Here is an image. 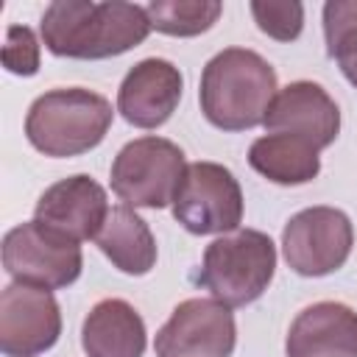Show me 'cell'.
<instances>
[{"instance_id":"obj_1","label":"cell","mask_w":357,"mask_h":357,"mask_svg":"<svg viewBox=\"0 0 357 357\" xmlns=\"http://www.w3.org/2000/svg\"><path fill=\"white\" fill-rule=\"evenodd\" d=\"M45 47L59 59H112L142 45L151 33L148 11L137 3L53 0L39 22Z\"/></svg>"},{"instance_id":"obj_2","label":"cell","mask_w":357,"mask_h":357,"mask_svg":"<svg viewBox=\"0 0 357 357\" xmlns=\"http://www.w3.org/2000/svg\"><path fill=\"white\" fill-rule=\"evenodd\" d=\"M276 70L248 47H226L215 53L198 86L204 117L220 131H248L265 123L276 98Z\"/></svg>"},{"instance_id":"obj_3","label":"cell","mask_w":357,"mask_h":357,"mask_svg":"<svg viewBox=\"0 0 357 357\" xmlns=\"http://www.w3.org/2000/svg\"><path fill=\"white\" fill-rule=\"evenodd\" d=\"M114 120L112 103L84 86H56L39 95L25 114L28 142L53 159L81 156L103 142Z\"/></svg>"},{"instance_id":"obj_4","label":"cell","mask_w":357,"mask_h":357,"mask_svg":"<svg viewBox=\"0 0 357 357\" xmlns=\"http://www.w3.org/2000/svg\"><path fill=\"white\" fill-rule=\"evenodd\" d=\"M273 271V240L259 229H237L206 245L195 284L209 290L212 298L226 307H245L268 290Z\"/></svg>"},{"instance_id":"obj_5","label":"cell","mask_w":357,"mask_h":357,"mask_svg":"<svg viewBox=\"0 0 357 357\" xmlns=\"http://www.w3.org/2000/svg\"><path fill=\"white\" fill-rule=\"evenodd\" d=\"M184 151L165 137H139L126 142L112 162V190L126 206L162 209L173 204L184 178Z\"/></svg>"},{"instance_id":"obj_6","label":"cell","mask_w":357,"mask_h":357,"mask_svg":"<svg viewBox=\"0 0 357 357\" xmlns=\"http://www.w3.org/2000/svg\"><path fill=\"white\" fill-rule=\"evenodd\" d=\"M3 268L14 282L61 290L70 287L84 268L81 245L39 220L20 223L3 237Z\"/></svg>"},{"instance_id":"obj_7","label":"cell","mask_w":357,"mask_h":357,"mask_svg":"<svg viewBox=\"0 0 357 357\" xmlns=\"http://www.w3.org/2000/svg\"><path fill=\"white\" fill-rule=\"evenodd\" d=\"M173 218L190 234H226L243 223V190L218 162H192L173 198Z\"/></svg>"},{"instance_id":"obj_8","label":"cell","mask_w":357,"mask_h":357,"mask_svg":"<svg viewBox=\"0 0 357 357\" xmlns=\"http://www.w3.org/2000/svg\"><path fill=\"white\" fill-rule=\"evenodd\" d=\"M354 226L343 209L310 206L296 212L282 231V251L298 276H329L346 265Z\"/></svg>"},{"instance_id":"obj_9","label":"cell","mask_w":357,"mask_h":357,"mask_svg":"<svg viewBox=\"0 0 357 357\" xmlns=\"http://www.w3.org/2000/svg\"><path fill=\"white\" fill-rule=\"evenodd\" d=\"M237 324L231 307L215 298H187L156 332V357H231Z\"/></svg>"},{"instance_id":"obj_10","label":"cell","mask_w":357,"mask_h":357,"mask_svg":"<svg viewBox=\"0 0 357 357\" xmlns=\"http://www.w3.org/2000/svg\"><path fill=\"white\" fill-rule=\"evenodd\" d=\"M61 335V310L50 290L11 282L0 293V349L6 357H39Z\"/></svg>"},{"instance_id":"obj_11","label":"cell","mask_w":357,"mask_h":357,"mask_svg":"<svg viewBox=\"0 0 357 357\" xmlns=\"http://www.w3.org/2000/svg\"><path fill=\"white\" fill-rule=\"evenodd\" d=\"M106 215H109L106 190L86 173H75L50 184L39 195L33 209V220L75 243L95 240L106 223Z\"/></svg>"},{"instance_id":"obj_12","label":"cell","mask_w":357,"mask_h":357,"mask_svg":"<svg viewBox=\"0 0 357 357\" xmlns=\"http://www.w3.org/2000/svg\"><path fill=\"white\" fill-rule=\"evenodd\" d=\"M181 89L184 78L173 61L142 59L126 73L117 89V112L137 128H159L173 117Z\"/></svg>"},{"instance_id":"obj_13","label":"cell","mask_w":357,"mask_h":357,"mask_svg":"<svg viewBox=\"0 0 357 357\" xmlns=\"http://www.w3.org/2000/svg\"><path fill=\"white\" fill-rule=\"evenodd\" d=\"M262 126L268 134H296L324 151L340 134V109L321 84L293 81L276 92Z\"/></svg>"},{"instance_id":"obj_14","label":"cell","mask_w":357,"mask_h":357,"mask_svg":"<svg viewBox=\"0 0 357 357\" xmlns=\"http://www.w3.org/2000/svg\"><path fill=\"white\" fill-rule=\"evenodd\" d=\"M287 357H357V312L343 301L304 307L284 340Z\"/></svg>"},{"instance_id":"obj_15","label":"cell","mask_w":357,"mask_h":357,"mask_svg":"<svg viewBox=\"0 0 357 357\" xmlns=\"http://www.w3.org/2000/svg\"><path fill=\"white\" fill-rule=\"evenodd\" d=\"M81 346L86 357H142L148 346L145 321L126 298H103L84 318Z\"/></svg>"},{"instance_id":"obj_16","label":"cell","mask_w":357,"mask_h":357,"mask_svg":"<svg viewBox=\"0 0 357 357\" xmlns=\"http://www.w3.org/2000/svg\"><path fill=\"white\" fill-rule=\"evenodd\" d=\"M318 153L321 151L312 142H307L296 134L273 131V134H265V137L251 142L248 165L273 184L298 187V184L312 181L321 173V156Z\"/></svg>"},{"instance_id":"obj_17","label":"cell","mask_w":357,"mask_h":357,"mask_svg":"<svg viewBox=\"0 0 357 357\" xmlns=\"http://www.w3.org/2000/svg\"><path fill=\"white\" fill-rule=\"evenodd\" d=\"M95 243L106 259L128 276H145L156 265V240L134 206H112Z\"/></svg>"},{"instance_id":"obj_18","label":"cell","mask_w":357,"mask_h":357,"mask_svg":"<svg viewBox=\"0 0 357 357\" xmlns=\"http://www.w3.org/2000/svg\"><path fill=\"white\" fill-rule=\"evenodd\" d=\"M151 28L165 36H198L223 14L220 0H153L145 6Z\"/></svg>"},{"instance_id":"obj_19","label":"cell","mask_w":357,"mask_h":357,"mask_svg":"<svg viewBox=\"0 0 357 357\" xmlns=\"http://www.w3.org/2000/svg\"><path fill=\"white\" fill-rule=\"evenodd\" d=\"M324 39L329 59L357 89V0H329L324 6Z\"/></svg>"},{"instance_id":"obj_20","label":"cell","mask_w":357,"mask_h":357,"mask_svg":"<svg viewBox=\"0 0 357 357\" xmlns=\"http://www.w3.org/2000/svg\"><path fill=\"white\" fill-rule=\"evenodd\" d=\"M254 22L276 42H293L304 28V6L298 0H251Z\"/></svg>"},{"instance_id":"obj_21","label":"cell","mask_w":357,"mask_h":357,"mask_svg":"<svg viewBox=\"0 0 357 357\" xmlns=\"http://www.w3.org/2000/svg\"><path fill=\"white\" fill-rule=\"evenodd\" d=\"M3 67L22 78L39 73V42L28 25H8L3 45Z\"/></svg>"}]
</instances>
